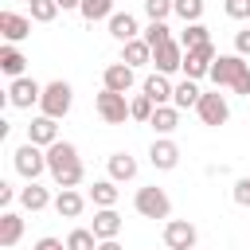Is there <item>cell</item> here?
<instances>
[{
  "label": "cell",
  "instance_id": "1",
  "mask_svg": "<svg viewBox=\"0 0 250 250\" xmlns=\"http://www.w3.org/2000/svg\"><path fill=\"white\" fill-rule=\"evenodd\" d=\"M47 172H51V180H55L59 191L78 188V184L86 180V168H82L78 145H74V141H55V145L47 148Z\"/></svg>",
  "mask_w": 250,
  "mask_h": 250
},
{
  "label": "cell",
  "instance_id": "10",
  "mask_svg": "<svg viewBox=\"0 0 250 250\" xmlns=\"http://www.w3.org/2000/svg\"><path fill=\"white\" fill-rule=\"evenodd\" d=\"M195 242H199L195 223H188V219H168L164 223V246L168 250H195Z\"/></svg>",
  "mask_w": 250,
  "mask_h": 250
},
{
  "label": "cell",
  "instance_id": "15",
  "mask_svg": "<svg viewBox=\"0 0 250 250\" xmlns=\"http://www.w3.org/2000/svg\"><path fill=\"white\" fill-rule=\"evenodd\" d=\"M27 141H31V145H39V148H51L55 141H62V137H59V121H55V117H47V113L31 117V125H27Z\"/></svg>",
  "mask_w": 250,
  "mask_h": 250
},
{
  "label": "cell",
  "instance_id": "13",
  "mask_svg": "<svg viewBox=\"0 0 250 250\" xmlns=\"http://www.w3.org/2000/svg\"><path fill=\"white\" fill-rule=\"evenodd\" d=\"M0 35H4V43H23L27 35H31V16H20V12H0Z\"/></svg>",
  "mask_w": 250,
  "mask_h": 250
},
{
  "label": "cell",
  "instance_id": "22",
  "mask_svg": "<svg viewBox=\"0 0 250 250\" xmlns=\"http://www.w3.org/2000/svg\"><path fill=\"white\" fill-rule=\"evenodd\" d=\"M121 62L133 66V70L152 66V47H148L145 39H129V43H121Z\"/></svg>",
  "mask_w": 250,
  "mask_h": 250
},
{
  "label": "cell",
  "instance_id": "5",
  "mask_svg": "<svg viewBox=\"0 0 250 250\" xmlns=\"http://www.w3.org/2000/svg\"><path fill=\"white\" fill-rule=\"evenodd\" d=\"M12 164H16V172L23 176V184H31V180H39V176L47 172V148L23 141V145L12 152Z\"/></svg>",
  "mask_w": 250,
  "mask_h": 250
},
{
  "label": "cell",
  "instance_id": "42",
  "mask_svg": "<svg viewBox=\"0 0 250 250\" xmlns=\"http://www.w3.org/2000/svg\"><path fill=\"white\" fill-rule=\"evenodd\" d=\"M23 4H31V0H23Z\"/></svg>",
  "mask_w": 250,
  "mask_h": 250
},
{
  "label": "cell",
  "instance_id": "2",
  "mask_svg": "<svg viewBox=\"0 0 250 250\" xmlns=\"http://www.w3.org/2000/svg\"><path fill=\"white\" fill-rule=\"evenodd\" d=\"M70 105H74V86H70L66 78H55V82H47V86H43V102H39V113H47V117L62 121V117L70 113Z\"/></svg>",
  "mask_w": 250,
  "mask_h": 250
},
{
  "label": "cell",
  "instance_id": "23",
  "mask_svg": "<svg viewBox=\"0 0 250 250\" xmlns=\"http://www.w3.org/2000/svg\"><path fill=\"white\" fill-rule=\"evenodd\" d=\"M0 70H4L8 78H23V74H27V59H23V51L12 47V43H4V47H0Z\"/></svg>",
  "mask_w": 250,
  "mask_h": 250
},
{
  "label": "cell",
  "instance_id": "44",
  "mask_svg": "<svg viewBox=\"0 0 250 250\" xmlns=\"http://www.w3.org/2000/svg\"><path fill=\"white\" fill-rule=\"evenodd\" d=\"M195 250H199V246H195Z\"/></svg>",
  "mask_w": 250,
  "mask_h": 250
},
{
  "label": "cell",
  "instance_id": "43",
  "mask_svg": "<svg viewBox=\"0 0 250 250\" xmlns=\"http://www.w3.org/2000/svg\"><path fill=\"white\" fill-rule=\"evenodd\" d=\"M164 250H168V246H164Z\"/></svg>",
  "mask_w": 250,
  "mask_h": 250
},
{
  "label": "cell",
  "instance_id": "38",
  "mask_svg": "<svg viewBox=\"0 0 250 250\" xmlns=\"http://www.w3.org/2000/svg\"><path fill=\"white\" fill-rule=\"evenodd\" d=\"M234 55H242V59H250V27H242V31H234Z\"/></svg>",
  "mask_w": 250,
  "mask_h": 250
},
{
  "label": "cell",
  "instance_id": "41",
  "mask_svg": "<svg viewBox=\"0 0 250 250\" xmlns=\"http://www.w3.org/2000/svg\"><path fill=\"white\" fill-rule=\"evenodd\" d=\"M98 250H125L117 238H105V242H98Z\"/></svg>",
  "mask_w": 250,
  "mask_h": 250
},
{
  "label": "cell",
  "instance_id": "24",
  "mask_svg": "<svg viewBox=\"0 0 250 250\" xmlns=\"http://www.w3.org/2000/svg\"><path fill=\"white\" fill-rule=\"evenodd\" d=\"M199 98H203L199 82H191V78H180V82H176V94H172V105L184 113V109H195V105H199Z\"/></svg>",
  "mask_w": 250,
  "mask_h": 250
},
{
  "label": "cell",
  "instance_id": "18",
  "mask_svg": "<svg viewBox=\"0 0 250 250\" xmlns=\"http://www.w3.org/2000/svg\"><path fill=\"white\" fill-rule=\"evenodd\" d=\"M105 27H109V35H113L117 43L141 39V23H137V16H133V12H113V16L105 20Z\"/></svg>",
  "mask_w": 250,
  "mask_h": 250
},
{
  "label": "cell",
  "instance_id": "7",
  "mask_svg": "<svg viewBox=\"0 0 250 250\" xmlns=\"http://www.w3.org/2000/svg\"><path fill=\"white\" fill-rule=\"evenodd\" d=\"M246 70H250V62H246L242 55H234V51H230V55H219V59H215V66H211V74H207V78L215 82V90H219V86H227V90H230Z\"/></svg>",
  "mask_w": 250,
  "mask_h": 250
},
{
  "label": "cell",
  "instance_id": "34",
  "mask_svg": "<svg viewBox=\"0 0 250 250\" xmlns=\"http://www.w3.org/2000/svg\"><path fill=\"white\" fill-rule=\"evenodd\" d=\"M27 8H31V23H51V20H55V16L62 12V8L55 4V0H31Z\"/></svg>",
  "mask_w": 250,
  "mask_h": 250
},
{
  "label": "cell",
  "instance_id": "36",
  "mask_svg": "<svg viewBox=\"0 0 250 250\" xmlns=\"http://www.w3.org/2000/svg\"><path fill=\"white\" fill-rule=\"evenodd\" d=\"M223 12L230 20H250V0H223Z\"/></svg>",
  "mask_w": 250,
  "mask_h": 250
},
{
  "label": "cell",
  "instance_id": "6",
  "mask_svg": "<svg viewBox=\"0 0 250 250\" xmlns=\"http://www.w3.org/2000/svg\"><path fill=\"white\" fill-rule=\"evenodd\" d=\"M195 113H199V121H203V125L219 129V125H227V121H230V102H227V94H219V90H203V98H199Z\"/></svg>",
  "mask_w": 250,
  "mask_h": 250
},
{
  "label": "cell",
  "instance_id": "39",
  "mask_svg": "<svg viewBox=\"0 0 250 250\" xmlns=\"http://www.w3.org/2000/svg\"><path fill=\"white\" fill-rule=\"evenodd\" d=\"M31 250H66V242H62V238H55V234H43Z\"/></svg>",
  "mask_w": 250,
  "mask_h": 250
},
{
  "label": "cell",
  "instance_id": "3",
  "mask_svg": "<svg viewBox=\"0 0 250 250\" xmlns=\"http://www.w3.org/2000/svg\"><path fill=\"white\" fill-rule=\"evenodd\" d=\"M133 207H137V215H141V219H168V215H172V199H168V191H164V188H156V184L137 188Z\"/></svg>",
  "mask_w": 250,
  "mask_h": 250
},
{
  "label": "cell",
  "instance_id": "11",
  "mask_svg": "<svg viewBox=\"0 0 250 250\" xmlns=\"http://www.w3.org/2000/svg\"><path fill=\"white\" fill-rule=\"evenodd\" d=\"M152 70L156 74H184V47H180V39H172V43H164V47H156L152 51Z\"/></svg>",
  "mask_w": 250,
  "mask_h": 250
},
{
  "label": "cell",
  "instance_id": "26",
  "mask_svg": "<svg viewBox=\"0 0 250 250\" xmlns=\"http://www.w3.org/2000/svg\"><path fill=\"white\" fill-rule=\"evenodd\" d=\"M117 195H121V191H117V184H113L109 176H105V180H94V188L86 191V199H90L94 207H117Z\"/></svg>",
  "mask_w": 250,
  "mask_h": 250
},
{
  "label": "cell",
  "instance_id": "30",
  "mask_svg": "<svg viewBox=\"0 0 250 250\" xmlns=\"http://www.w3.org/2000/svg\"><path fill=\"white\" fill-rule=\"evenodd\" d=\"M203 8H207V0H176L172 16H180L184 23H203Z\"/></svg>",
  "mask_w": 250,
  "mask_h": 250
},
{
  "label": "cell",
  "instance_id": "17",
  "mask_svg": "<svg viewBox=\"0 0 250 250\" xmlns=\"http://www.w3.org/2000/svg\"><path fill=\"white\" fill-rule=\"evenodd\" d=\"M141 94H145V98H152L156 105H172V94H176V82H172L168 74H156V70H152V74H148V78L141 82Z\"/></svg>",
  "mask_w": 250,
  "mask_h": 250
},
{
  "label": "cell",
  "instance_id": "12",
  "mask_svg": "<svg viewBox=\"0 0 250 250\" xmlns=\"http://www.w3.org/2000/svg\"><path fill=\"white\" fill-rule=\"evenodd\" d=\"M148 164H152L156 172H172V168L180 164V145H176L172 137H156V141L148 145Z\"/></svg>",
  "mask_w": 250,
  "mask_h": 250
},
{
  "label": "cell",
  "instance_id": "20",
  "mask_svg": "<svg viewBox=\"0 0 250 250\" xmlns=\"http://www.w3.org/2000/svg\"><path fill=\"white\" fill-rule=\"evenodd\" d=\"M105 168H109V180H113V184H129V180H137V168H141V164H137L129 152H109Z\"/></svg>",
  "mask_w": 250,
  "mask_h": 250
},
{
  "label": "cell",
  "instance_id": "8",
  "mask_svg": "<svg viewBox=\"0 0 250 250\" xmlns=\"http://www.w3.org/2000/svg\"><path fill=\"white\" fill-rule=\"evenodd\" d=\"M43 102V86L35 82V78H12L8 82V105L12 109H31V105H39Z\"/></svg>",
  "mask_w": 250,
  "mask_h": 250
},
{
  "label": "cell",
  "instance_id": "33",
  "mask_svg": "<svg viewBox=\"0 0 250 250\" xmlns=\"http://www.w3.org/2000/svg\"><path fill=\"white\" fill-rule=\"evenodd\" d=\"M129 113H133V121H152V113H156V102L152 98H145V94H133L129 98Z\"/></svg>",
  "mask_w": 250,
  "mask_h": 250
},
{
  "label": "cell",
  "instance_id": "21",
  "mask_svg": "<svg viewBox=\"0 0 250 250\" xmlns=\"http://www.w3.org/2000/svg\"><path fill=\"white\" fill-rule=\"evenodd\" d=\"M82 211H86V195H82L78 188H66V191L55 195V215H59V219H78Z\"/></svg>",
  "mask_w": 250,
  "mask_h": 250
},
{
  "label": "cell",
  "instance_id": "9",
  "mask_svg": "<svg viewBox=\"0 0 250 250\" xmlns=\"http://www.w3.org/2000/svg\"><path fill=\"white\" fill-rule=\"evenodd\" d=\"M215 43H203V47H195V51H184V78H191V82H199V78H207L211 74V66H215Z\"/></svg>",
  "mask_w": 250,
  "mask_h": 250
},
{
  "label": "cell",
  "instance_id": "25",
  "mask_svg": "<svg viewBox=\"0 0 250 250\" xmlns=\"http://www.w3.org/2000/svg\"><path fill=\"white\" fill-rule=\"evenodd\" d=\"M152 133L156 137H172L176 129H180V109L176 105H156V113H152Z\"/></svg>",
  "mask_w": 250,
  "mask_h": 250
},
{
  "label": "cell",
  "instance_id": "32",
  "mask_svg": "<svg viewBox=\"0 0 250 250\" xmlns=\"http://www.w3.org/2000/svg\"><path fill=\"white\" fill-rule=\"evenodd\" d=\"M141 39H145V43H148V47L156 51V47H164V43H172L176 35H172V27H168V23H148V27L141 31Z\"/></svg>",
  "mask_w": 250,
  "mask_h": 250
},
{
  "label": "cell",
  "instance_id": "4",
  "mask_svg": "<svg viewBox=\"0 0 250 250\" xmlns=\"http://www.w3.org/2000/svg\"><path fill=\"white\" fill-rule=\"evenodd\" d=\"M94 109H98V117H102L105 125H125V121H133L129 98H125V94H113V90H105V86L94 94Z\"/></svg>",
  "mask_w": 250,
  "mask_h": 250
},
{
  "label": "cell",
  "instance_id": "37",
  "mask_svg": "<svg viewBox=\"0 0 250 250\" xmlns=\"http://www.w3.org/2000/svg\"><path fill=\"white\" fill-rule=\"evenodd\" d=\"M230 195H234V203H238V207H250V176H242V180H234V188H230Z\"/></svg>",
  "mask_w": 250,
  "mask_h": 250
},
{
  "label": "cell",
  "instance_id": "14",
  "mask_svg": "<svg viewBox=\"0 0 250 250\" xmlns=\"http://www.w3.org/2000/svg\"><path fill=\"white\" fill-rule=\"evenodd\" d=\"M133 82H137V70H133V66H125L121 59H117V62H109V66L102 70V86H105V90H113V94H129V90H133Z\"/></svg>",
  "mask_w": 250,
  "mask_h": 250
},
{
  "label": "cell",
  "instance_id": "31",
  "mask_svg": "<svg viewBox=\"0 0 250 250\" xmlns=\"http://www.w3.org/2000/svg\"><path fill=\"white\" fill-rule=\"evenodd\" d=\"M66 250H98V234L90 227H74L66 234Z\"/></svg>",
  "mask_w": 250,
  "mask_h": 250
},
{
  "label": "cell",
  "instance_id": "27",
  "mask_svg": "<svg viewBox=\"0 0 250 250\" xmlns=\"http://www.w3.org/2000/svg\"><path fill=\"white\" fill-rule=\"evenodd\" d=\"M20 238H23V219H20L16 211H4V215H0V246L12 250Z\"/></svg>",
  "mask_w": 250,
  "mask_h": 250
},
{
  "label": "cell",
  "instance_id": "28",
  "mask_svg": "<svg viewBox=\"0 0 250 250\" xmlns=\"http://www.w3.org/2000/svg\"><path fill=\"white\" fill-rule=\"evenodd\" d=\"M176 39H180V47H184V51H195V47H203V43H211V31H207L203 23H184Z\"/></svg>",
  "mask_w": 250,
  "mask_h": 250
},
{
  "label": "cell",
  "instance_id": "29",
  "mask_svg": "<svg viewBox=\"0 0 250 250\" xmlns=\"http://www.w3.org/2000/svg\"><path fill=\"white\" fill-rule=\"evenodd\" d=\"M78 16H82L86 23H98V20H109V16H113V0H82V8H78Z\"/></svg>",
  "mask_w": 250,
  "mask_h": 250
},
{
  "label": "cell",
  "instance_id": "35",
  "mask_svg": "<svg viewBox=\"0 0 250 250\" xmlns=\"http://www.w3.org/2000/svg\"><path fill=\"white\" fill-rule=\"evenodd\" d=\"M172 12H176V0H145V16H148V23H164Z\"/></svg>",
  "mask_w": 250,
  "mask_h": 250
},
{
  "label": "cell",
  "instance_id": "19",
  "mask_svg": "<svg viewBox=\"0 0 250 250\" xmlns=\"http://www.w3.org/2000/svg\"><path fill=\"white\" fill-rule=\"evenodd\" d=\"M20 207L35 215V211H43V207H55V199H51V191H47L39 180H31V184L20 188Z\"/></svg>",
  "mask_w": 250,
  "mask_h": 250
},
{
  "label": "cell",
  "instance_id": "40",
  "mask_svg": "<svg viewBox=\"0 0 250 250\" xmlns=\"http://www.w3.org/2000/svg\"><path fill=\"white\" fill-rule=\"evenodd\" d=\"M55 4H59L62 12H78V8H82V0H55Z\"/></svg>",
  "mask_w": 250,
  "mask_h": 250
},
{
  "label": "cell",
  "instance_id": "16",
  "mask_svg": "<svg viewBox=\"0 0 250 250\" xmlns=\"http://www.w3.org/2000/svg\"><path fill=\"white\" fill-rule=\"evenodd\" d=\"M121 215H117V207H94V223H90V230L98 234V242H105V238H117L121 234Z\"/></svg>",
  "mask_w": 250,
  "mask_h": 250
}]
</instances>
